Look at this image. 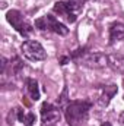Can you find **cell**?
Returning <instances> with one entry per match:
<instances>
[{
  "instance_id": "6",
  "label": "cell",
  "mask_w": 124,
  "mask_h": 126,
  "mask_svg": "<svg viewBox=\"0 0 124 126\" xmlns=\"http://www.w3.org/2000/svg\"><path fill=\"white\" fill-rule=\"evenodd\" d=\"M60 119V110L54 106H51L50 103H44L41 106V120L42 126H50L56 122H59Z\"/></svg>"
},
{
  "instance_id": "16",
  "label": "cell",
  "mask_w": 124,
  "mask_h": 126,
  "mask_svg": "<svg viewBox=\"0 0 124 126\" xmlns=\"http://www.w3.org/2000/svg\"><path fill=\"white\" fill-rule=\"evenodd\" d=\"M66 100H67V88H64L62 97H60V100H59V104H60L62 107H66Z\"/></svg>"
},
{
  "instance_id": "17",
  "label": "cell",
  "mask_w": 124,
  "mask_h": 126,
  "mask_svg": "<svg viewBox=\"0 0 124 126\" xmlns=\"http://www.w3.org/2000/svg\"><path fill=\"white\" fill-rule=\"evenodd\" d=\"M18 110V119H19V122H22V123H25V119H26V114L24 113V110L22 109H16Z\"/></svg>"
},
{
  "instance_id": "4",
  "label": "cell",
  "mask_w": 124,
  "mask_h": 126,
  "mask_svg": "<svg viewBox=\"0 0 124 126\" xmlns=\"http://www.w3.org/2000/svg\"><path fill=\"white\" fill-rule=\"evenodd\" d=\"M6 19L22 37H28L32 32V27L26 21H24V18H22L19 10H9L7 15H6Z\"/></svg>"
},
{
  "instance_id": "5",
  "label": "cell",
  "mask_w": 124,
  "mask_h": 126,
  "mask_svg": "<svg viewBox=\"0 0 124 126\" xmlns=\"http://www.w3.org/2000/svg\"><path fill=\"white\" fill-rule=\"evenodd\" d=\"M80 62L88 67L92 69H102L108 64V56L99 53V51H92V53H83L80 56Z\"/></svg>"
},
{
  "instance_id": "8",
  "label": "cell",
  "mask_w": 124,
  "mask_h": 126,
  "mask_svg": "<svg viewBox=\"0 0 124 126\" xmlns=\"http://www.w3.org/2000/svg\"><path fill=\"white\" fill-rule=\"evenodd\" d=\"M108 66H111V69L118 72V73H124V56L118 54V53L110 54L108 56Z\"/></svg>"
},
{
  "instance_id": "14",
  "label": "cell",
  "mask_w": 124,
  "mask_h": 126,
  "mask_svg": "<svg viewBox=\"0 0 124 126\" xmlns=\"http://www.w3.org/2000/svg\"><path fill=\"white\" fill-rule=\"evenodd\" d=\"M34 123H35V114H34V113H28L24 125L25 126H34Z\"/></svg>"
},
{
  "instance_id": "3",
  "label": "cell",
  "mask_w": 124,
  "mask_h": 126,
  "mask_svg": "<svg viewBox=\"0 0 124 126\" xmlns=\"http://www.w3.org/2000/svg\"><path fill=\"white\" fill-rule=\"evenodd\" d=\"M22 53L28 60H32V62H39L47 59V51L44 50V47L34 40H28L22 44Z\"/></svg>"
},
{
  "instance_id": "11",
  "label": "cell",
  "mask_w": 124,
  "mask_h": 126,
  "mask_svg": "<svg viewBox=\"0 0 124 126\" xmlns=\"http://www.w3.org/2000/svg\"><path fill=\"white\" fill-rule=\"evenodd\" d=\"M26 90H28V94L34 101L39 100V88H38V82L35 79H31V78L26 79Z\"/></svg>"
},
{
  "instance_id": "18",
  "label": "cell",
  "mask_w": 124,
  "mask_h": 126,
  "mask_svg": "<svg viewBox=\"0 0 124 126\" xmlns=\"http://www.w3.org/2000/svg\"><path fill=\"white\" fill-rule=\"evenodd\" d=\"M6 66H7V60H6L4 57H1V73H4V70H6Z\"/></svg>"
},
{
  "instance_id": "9",
  "label": "cell",
  "mask_w": 124,
  "mask_h": 126,
  "mask_svg": "<svg viewBox=\"0 0 124 126\" xmlns=\"http://www.w3.org/2000/svg\"><path fill=\"white\" fill-rule=\"evenodd\" d=\"M115 94H117V85H108V87H105V88L102 90V94L99 95V100H98V101H99V106L107 107V106L110 104L111 98Z\"/></svg>"
},
{
  "instance_id": "20",
  "label": "cell",
  "mask_w": 124,
  "mask_h": 126,
  "mask_svg": "<svg viewBox=\"0 0 124 126\" xmlns=\"http://www.w3.org/2000/svg\"><path fill=\"white\" fill-rule=\"evenodd\" d=\"M67 62H69V59H67V57H62V59H60V64H66Z\"/></svg>"
},
{
  "instance_id": "1",
  "label": "cell",
  "mask_w": 124,
  "mask_h": 126,
  "mask_svg": "<svg viewBox=\"0 0 124 126\" xmlns=\"http://www.w3.org/2000/svg\"><path fill=\"white\" fill-rule=\"evenodd\" d=\"M91 103L88 101H72L66 106L64 116L69 126H80L88 117Z\"/></svg>"
},
{
  "instance_id": "13",
  "label": "cell",
  "mask_w": 124,
  "mask_h": 126,
  "mask_svg": "<svg viewBox=\"0 0 124 126\" xmlns=\"http://www.w3.org/2000/svg\"><path fill=\"white\" fill-rule=\"evenodd\" d=\"M21 67H22V62H21V59H19V57H15L13 62H12V72L16 73Z\"/></svg>"
},
{
  "instance_id": "19",
  "label": "cell",
  "mask_w": 124,
  "mask_h": 126,
  "mask_svg": "<svg viewBox=\"0 0 124 126\" xmlns=\"http://www.w3.org/2000/svg\"><path fill=\"white\" fill-rule=\"evenodd\" d=\"M118 120H120V123H121V125L124 126V111L121 113V114H120V117H118Z\"/></svg>"
},
{
  "instance_id": "21",
  "label": "cell",
  "mask_w": 124,
  "mask_h": 126,
  "mask_svg": "<svg viewBox=\"0 0 124 126\" xmlns=\"http://www.w3.org/2000/svg\"><path fill=\"white\" fill-rule=\"evenodd\" d=\"M101 126H112V125H111L110 122H104V123H102V125H101Z\"/></svg>"
},
{
  "instance_id": "12",
  "label": "cell",
  "mask_w": 124,
  "mask_h": 126,
  "mask_svg": "<svg viewBox=\"0 0 124 126\" xmlns=\"http://www.w3.org/2000/svg\"><path fill=\"white\" fill-rule=\"evenodd\" d=\"M83 4H85V0H67V6L74 15H77L83 9Z\"/></svg>"
},
{
  "instance_id": "7",
  "label": "cell",
  "mask_w": 124,
  "mask_h": 126,
  "mask_svg": "<svg viewBox=\"0 0 124 126\" xmlns=\"http://www.w3.org/2000/svg\"><path fill=\"white\" fill-rule=\"evenodd\" d=\"M53 10H54L59 16H62L63 19H66L67 22H70V24H73V22L76 21V16H77V15H74V13L69 9L67 3H64V1H57V3L54 4Z\"/></svg>"
},
{
  "instance_id": "2",
  "label": "cell",
  "mask_w": 124,
  "mask_h": 126,
  "mask_svg": "<svg viewBox=\"0 0 124 126\" xmlns=\"http://www.w3.org/2000/svg\"><path fill=\"white\" fill-rule=\"evenodd\" d=\"M35 28H38V30H41V31L50 30V31L56 32V34H59V35H67V34H69V28H67L64 24L59 22V21H57L54 16H51V15H45V16L37 19V21H35Z\"/></svg>"
},
{
  "instance_id": "10",
  "label": "cell",
  "mask_w": 124,
  "mask_h": 126,
  "mask_svg": "<svg viewBox=\"0 0 124 126\" xmlns=\"http://www.w3.org/2000/svg\"><path fill=\"white\" fill-rule=\"evenodd\" d=\"M124 38V24L114 22L110 27V43H115Z\"/></svg>"
},
{
  "instance_id": "15",
  "label": "cell",
  "mask_w": 124,
  "mask_h": 126,
  "mask_svg": "<svg viewBox=\"0 0 124 126\" xmlns=\"http://www.w3.org/2000/svg\"><path fill=\"white\" fill-rule=\"evenodd\" d=\"M15 116H18V110H16V109L12 110V111L7 114V123H9V125H13V122H15Z\"/></svg>"
}]
</instances>
